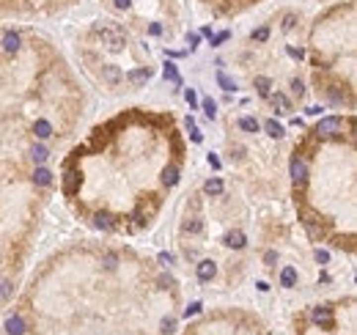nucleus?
Wrapping results in <instances>:
<instances>
[{
    "instance_id": "4be33fe9",
    "label": "nucleus",
    "mask_w": 357,
    "mask_h": 335,
    "mask_svg": "<svg viewBox=\"0 0 357 335\" xmlns=\"http://www.w3.org/2000/svg\"><path fill=\"white\" fill-rule=\"evenodd\" d=\"M201 308H203L201 302H192V305L184 311V316H187V319H190V316H195V313H201Z\"/></svg>"
},
{
    "instance_id": "20e7f679",
    "label": "nucleus",
    "mask_w": 357,
    "mask_h": 335,
    "mask_svg": "<svg viewBox=\"0 0 357 335\" xmlns=\"http://www.w3.org/2000/svg\"><path fill=\"white\" fill-rule=\"evenodd\" d=\"M28 157H30V162H33V165H44L50 159V148L44 146V143L33 140V146L28 148Z\"/></svg>"
},
{
    "instance_id": "ddd939ff",
    "label": "nucleus",
    "mask_w": 357,
    "mask_h": 335,
    "mask_svg": "<svg viewBox=\"0 0 357 335\" xmlns=\"http://www.w3.org/2000/svg\"><path fill=\"white\" fill-rule=\"evenodd\" d=\"M264 130H267V135H269V137H283V127H280V124L275 121V118H269V121L264 124Z\"/></svg>"
},
{
    "instance_id": "9b49d317",
    "label": "nucleus",
    "mask_w": 357,
    "mask_h": 335,
    "mask_svg": "<svg viewBox=\"0 0 357 335\" xmlns=\"http://www.w3.org/2000/svg\"><path fill=\"white\" fill-rule=\"evenodd\" d=\"M203 193L206 195H223V179H209L206 184H203Z\"/></svg>"
},
{
    "instance_id": "4468645a",
    "label": "nucleus",
    "mask_w": 357,
    "mask_h": 335,
    "mask_svg": "<svg viewBox=\"0 0 357 335\" xmlns=\"http://www.w3.org/2000/svg\"><path fill=\"white\" fill-rule=\"evenodd\" d=\"M217 82H220L223 91H237V82H234L231 77L226 74V71H217Z\"/></svg>"
},
{
    "instance_id": "9d476101",
    "label": "nucleus",
    "mask_w": 357,
    "mask_h": 335,
    "mask_svg": "<svg viewBox=\"0 0 357 335\" xmlns=\"http://www.w3.org/2000/svg\"><path fill=\"white\" fill-rule=\"evenodd\" d=\"M297 280H299L297 269H294V267H283V272H280V286L283 288H294Z\"/></svg>"
},
{
    "instance_id": "f257e3e1",
    "label": "nucleus",
    "mask_w": 357,
    "mask_h": 335,
    "mask_svg": "<svg viewBox=\"0 0 357 335\" xmlns=\"http://www.w3.org/2000/svg\"><path fill=\"white\" fill-rule=\"evenodd\" d=\"M203 8H209L217 17H239V14L250 11V8L261 6L264 0H198Z\"/></svg>"
},
{
    "instance_id": "f3484780",
    "label": "nucleus",
    "mask_w": 357,
    "mask_h": 335,
    "mask_svg": "<svg viewBox=\"0 0 357 335\" xmlns=\"http://www.w3.org/2000/svg\"><path fill=\"white\" fill-rule=\"evenodd\" d=\"M269 85H272V82H269L267 77H256V88L261 96H269Z\"/></svg>"
},
{
    "instance_id": "dca6fc26",
    "label": "nucleus",
    "mask_w": 357,
    "mask_h": 335,
    "mask_svg": "<svg viewBox=\"0 0 357 335\" xmlns=\"http://www.w3.org/2000/svg\"><path fill=\"white\" fill-rule=\"evenodd\" d=\"M162 74H165V80H171V82H176V85H181V77H178V71H176V66H173V64H168Z\"/></svg>"
},
{
    "instance_id": "2eb2a0df",
    "label": "nucleus",
    "mask_w": 357,
    "mask_h": 335,
    "mask_svg": "<svg viewBox=\"0 0 357 335\" xmlns=\"http://www.w3.org/2000/svg\"><path fill=\"white\" fill-rule=\"evenodd\" d=\"M272 105L280 107V113H289V110H292V102L286 99L283 94H275V96H272Z\"/></svg>"
},
{
    "instance_id": "5701e85b",
    "label": "nucleus",
    "mask_w": 357,
    "mask_h": 335,
    "mask_svg": "<svg viewBox=\"0 0 357 335\" xmlns=\"http://www.w3.org/2000/svg\"><path fill=\"white\" fill-rule=\"evenodd\" d=\"M316 261H319V264H327L330 253H327V250H316Z\"/></svg>"
},
{
    "instance_id": "1a4fd4ad",
    "label": "nucleus",
    "mask_w": 357,
    "mask_h": 335,
    "mask_svg": "<svg viewBox=\"0 0 357 335\" xmlns=\"http://www.w3.org/2000/svg\"><path fill=\"white\" fill-rule=\"evenodd\" d=\"M223 242H226L228 247H234V250H242V247L247 245V236H244L242 231H228V234H226V239H223Z\"/></svg>"
},
{
    "instance_id": "a878e982",
    "label": "nucleus",
    "mask_w": 357,
    "mask_h": 335,
    "mask_svg": "<svg viewBox=\"0 0 357 335\" xmlns=\"http://www.w3.org/2000/svg\"><path fill=\"white\" fill-rule=\"evenodd\" d=\"M292 88H294V94L302 96V82H299V80H292Z\"/></svg>"
},
{
    "instance_id": "aec40b11",
    "label": "nucleus",
    "mask_w": 357,
    "mask_h": 335,
    "mask_svg": "<svg viewBox=\"0 0 357 335\" xmlns=\"http://www.w3.org/2000/svg\"><path fill=\"white\" fill-rule=\"evenodd\" d=\"M269 39V28H261V30H253V41H267Z\"/></svg>"
},
{
    "instance_id": "b1692460",
    "label": "nucleus",
    "mask_w": 357,
    "mask_h": 335,
    "mask_svg": "<svg viewBox=\"0 0 357 335\" xmlns=\"http://www.w3.org/2000/svg\"><path fill=\"white\" fill-rule=\"evenodd\" d=\"M209 165H212V168H214V171H220V159H217V154H209Z\"/></svg>"
},
{
    "instance_id": "412c9836",
    "label": "nucleus",
    "mask_w": 357,
    "mask_h": 335,
    "mask_svg": "<svg viewBox=\"0 0 357 335\" xmlns=\"http://www.w3.org/2000/svg\"><path fill=\"white\" fill-rule=\"evenodd\" d=\"M173 330H176V319H165V322H162V333H173Z\"/></svg>"
},
{
    "instance_id": "39448f33",
    "label": "nucleus",
    "mask_w": 357,
    "mask_h": 335,
    "mask_svg": "<svg viewBox=\"0 0 357 335\" xmlns=\"http://www.w3.org/2000/svg\"><path fill=\"white\" fill-rule=\"evenodd\" d=\"M30 182H33L36 187H50V184H53V171H47L44 165H36L33 173H30Z\"/></svg>"
},
{
    "instance_id": "7ed1b4c3",
    "label": "nucleus",
    "mask_w": 357,
    "mask_h": 335,
    "mask_svg": "<svg viewBox=\"0 0 357 335\" xmlns=\"http://www.w3.org/2000/svg\"><path fill=\"white\" fill-rule=\"evenodd\" d=\"M151 74H154V71H151L149 66H140V69L126 71V82H129V85H135V88H140V85H146V82L151 80Z\"/></svg>"
},
{
    "instance_id": "393cba45",
    "label": "nucleus",
    "mask_w": 357,
    "mask_h": 335,
    "mask_svg": "<svg viewBox=\"0 0 357 335\" xmlns=\"http://www.w3.org/2000/svg\"><path fill=\"white\" fill-rule=\"evenodd\" d=\"M184 96H187V102H190V107H195V91L187 88V91H184Z\"/></svg>"
},
{
    "instance_id": "a211bd4d",
    "label": "nucleus",
    "mask_w": 357,
    "mask_h": 335,
    "mask_svg": "<svg viewBox=\"0 0 357 335\" xmlns=\"http://www.w3.org/2000/svg\"><path fill=\"white\" fill-rule=\"evenodd\" d=\"M201 228H203L201 220H187V223H184V231H187V234H201Z\"/></svg>"
},
{
    "instance_id": "0eeeda50",
    "label": "nucleus",
    "mask_w": 357,
    "mask_h": 335,
    "mask_svg": "<svg viewBox=\"0 0 357 335\" xmlns=\"http://www.w3.org/2000/svg\"><path fill=\"white\" fill-rule=\"evenodd\" d=\"M214 275H217V264H214L212 259H203V261H198V277H201L203 283H209Z\"/></svg>"
},
{
    "instance_id": "f03ea898",
    "label": "nucleus",
    "mask_w": 357,
    "mask_h": 335,
    "mask_svg": "<svg viewBox=\"0 0 357 335\" xmlns=\"http://www.w3.org/2000/svg\"><path fill=\"white\" fill-rule=\"evenodd\" d=\"M310 322L316 327H324V330H333L335 327V316H333V308L330 305H316L310 311Z\"/></svg>"
},
{
    "instance_id": "6e6552de",
    "label": "nucleus",
    "mask_w": 357,
    "mask_h": 335,
    "mask_svg": "<svg viewBox=\"0 0 357 335\" xmlns=\"http://www.w3.org/2000/svg\"><path fill=\"white\" fill-rule=\"evenodd\" d=\"M102 80H105L107 85H119V82L124 80V74H121L119 66H102Z\"/></svg>"
},
{
    "instance_id": "423d86ee",
    "label": "nucleus",
    "mask_w": 357,
    "mask_h": 335,
    "mask_svg": "<svg viewBox=\"0 0 357 335\" xmlns=\"http://www.w3.org/2000/svg\"><path fill=\"white\" fill-rule=\"evenodd\" d=\"M6 333L8 335H25L28 333V322H25V316H19V313L8 316L6 319Z\"/></svg>"
},
{
    "instance_id": "6ab92c4d",
    "label": "nucleus",
    "mask_w": 357,
    "mask_h": 335,
    "mask_svg": "<svg viewBox=\"0 0 357 335\" xmlns=\"http://www.w3.org/2000/svg\"><path fill=\"white\" fill-rule=\"evenodd\" d=\"M203 113H206V118L217 116V105H214V99H203Z\"/></svg>"
},
{
    "instance_id": "f8f14e48",
    "label": "nucleus",
    "mask_w": 357,
    "mask_h": 335,
    "mask_svg": "<svg viewBox=\"0 0 357 335\" xmlns=\"http://www.w3.org/2000/svg\"><path fill=\"white\" fill-rule=\"evenodd\" d=\"M239 130L242 132H258V121L253 116H242L239 118Z\"/></svg>"
}]
</instances>
